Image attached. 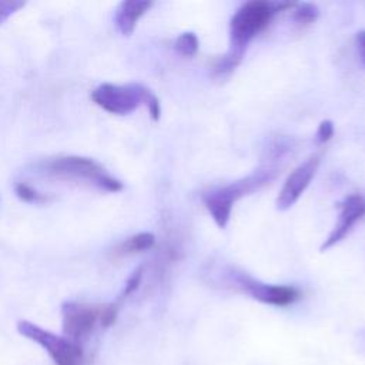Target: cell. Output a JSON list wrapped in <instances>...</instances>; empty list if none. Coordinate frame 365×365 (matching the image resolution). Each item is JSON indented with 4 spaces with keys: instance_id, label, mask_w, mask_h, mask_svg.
Instances as JSON below:
<instances>
[{
    "instance_id": "obj_13",
    "label": "cell",
    "mask_w": 365,
    "mask_h": 365,
    "mask_svg": "<svg viewBox=\"0 0 365 365\" xmlns=\"http://www.w3.org/2000/svg\"><path fill=\"white\" fill-rule=\"evenodd\" d=\"M14 192L21 201L30 202V204H41L50 200L48 195L37 191L34 187H31L27 182H17L14 187Z\"/></svg>"
},
{
    "instance_id": "obj_6",
    "label": "cell",
    "mask_w": 365,
    "mask_h": 365,
    "mask_svg": "<svg viewBox=\"0 0 365 365\" xmlns=\"http://www.w3.org/2000/svg\"><path fill=\"white\" fill-rule=\"evenodd\" d=\"M101 305L67 301L61 305V328L66 338L83 346L100 324Z\"/></svg>"
},
{
    "instance_id": "obj_10",
    "label": "cell",
    "mask_w": 365,
    "mask_h": 365,
    "mask_svg": "<svg viewBox=\"0 0 365 365\" xmlns=\"http://www.w3.org/2000/svg\"><path fill=\"white\" fill-rule=\"evenodd\" d=\"M153 6L150 0H124L114 11V24L123 36L133 34L138 20Z\"/></svg>"
},
{
    "instance_id": "obj_19",
    "label": "cell",
    "mask_w": 365,
    "mask_h": 365,
    "mask_svg": "<svg viewBox=\"0 0 365 365\" xmlns=\"http://www.w3.org/2000/svg\"><path fill=\"white\" fill-rule=\"evenodd\" d=\"M355 43H356V48L359 53V58H361L362 64L365 66V30H361L356 33Z\"/></svg>"
},
{
    "instance_id": "obj_2",
    "label": "cell",
    "mask_w": 365,
    "mask_h": 365,
    "mask_svg": "<svg viewBox=\"0 0 365 365\" xmlns=\"http://www.w3.org/2000/svg\"><path fill=\"white\" fill-rule=\"evenodd\" d=\"M37 168L48 177L83 182L106 192H120L124 188L103 164L83 155H57L40 163Z\"/></svg>"
},
{
    "instance_id": "obj_5",
    "label": "cell",
    "mask_w": 365,
    "mask_h": 365,
    "mask_svg": "<svg viewBox=\"0 0 365 365\" xmlns=\"http://www.w3.org/2000/svg\"><path fill=\"white\" fill-rule=\"evenodd\" d=\"M147 90L145 86L137 83H103L90 93V97L104 111L115 115H127L144 104Z\"/></svg>"
},
{
    "instance_id": "obj_18",
    "label": "cell",
    "mask_w": 365,
    "mask_h": 365,
    "mask_svg": "<svg viewBox=\"0 0 365 365\" xmlns=\"http://www.w3.org/2000/svg\"><path fill=\"white\" fill-rule=\"evenodd\" d=\"M334 135V123L331 120H324L319 123L317 134H315V140L318 144H324L327 141L331 140V137Z\"/></svg>"
},
{
    "instance_id": "obj_12",
    "label": "cell",
    "mask_w": 365,
    "mask_h": 365,
    "mask_svg": "<svg viewBox=\"0 0 365 365\" xmlns=\"http://www.w3.org/2000/svg\"><path fill=\"white\" fill-rule=\"evenodd\" d=\"M198 38L192 31H185L180 34L174 43V48L178 54L184 57H192L198 51Z\"/></svg>"
},
{
    "instance_id": "obj_4",
    "label": "cell",
    "mask_w": 365,
    "mask_h": 365,
    "mask_svg": "<svg viewBox=\"0 0 365 365\" xmlns=\"http://www.w3.org/2000/svg\"><path fill=\"white\" fill-rule=\"evenodd\" d=\"M17 331L47 351L56 365H83L84 362L83 346L74 344L64 335H57L26 319L17 322Z\"/></svg>"
},
{
    "instance_id": "obj_14",
    "label": "cell",
    "mask_w": 365,
    "mask_h": 365,
    "mask_svg": "<svg viewBox=\"0 0 365 365\" xmlns=\"http://www.w3.org/2000/svg\"><path fill=\"white\" fill-rule=\"evenodd\" d=\"M319 16V9L312 3H298L292 10V19L298 24H311Z\"/></svg>"
},
{
    "instance_id": "obj_11",
    "label": "cell",
    "mask_w": 365,
    "mask_h": 365,
    "mask_svg": "<svg viewBox=\"0 0 365 365\" xmlns=\"http://www.w3.org/2000/svg\"><path fill=\"white\" fill-rule=\"evenodd\" d=\"M155 244V237L151 232H138L133 237L124 240L117 248L115 254L125 255V254H135L141 251L150 250Z\"/></svg>"
},
{
    "instance_id": "obj_8",
    "label": "cell",
    "mask_w": 365,
    "mask_h": 365,
    "mask_svg": "<svg viewBox=\"0 0 365 365\" xmlns=\"http://www.w3.org/2000/svg\"><path fill=\"white\" fill-rule=\"evenodd\" d=\"M318 165L319 157L311 155L289 173L275 200V205L278 210L285 211L298 201V198L304 194V191L312 181L318 170Z\"/></svg>"
},
{
    "instance_id": "obj_9",
    "label": "cell",
    "mask_w": 365,
    "mask_h": 365,
    "mask_svg": "<svg viewBox=\"0 0 365 365\" xmlns=\"http://www.w3.org/2000/svg\"><path fill=\"white\" fill-rule=\"evenodd\" d=\"M339 210L341 211L335 227L321 245L322 252L344 240V237L356 224V221H359L365 215V195L351 194L345 197L344 201L339 204Z\"/></svg>"
},
{
    "instance_id": "obj_1",
    "label": "cell",
    "mask_w": 365,
    "mask_h": 365,
    "mask_svg": "<svg viewBox=\"0 0 365 365\" xmlns=\"http://www.w3.org/2000/svg\"><path fill=\"white\" fill-rule=\"evenodd\" d=\"M291 7V3H269L252 0L242 4L230 21V48L215 66L218 76H227L241 63L248 43L268 26L272 16Z\"/></svg>"
},
{
    "instance_id": "obj_7",
    "label": "cell",
    "mask_w": 365,
    "mask_h": 365,
    "mask_svg": "<svg viewBox=\"0 0 365 365\" xmlns=\"http://www.w3.org/2000/svg\"><path fill=\"white\" fill-rule=\"evenodd\" d=\"M234 279L238 284V287H241L247 294H250L254 299H257L262 304H269V305H275V307H287V305L295 302L301 295L295 287L264 284L244 272H235Z\"/></svg>"
},
{
    "instance_id": "obj_16",
    "label": "cell",
    "mask_w": 365,
    "mask_h": 365,
    "mask_svg": "<svg viewBox=\"0 0 365 365\" xmlns=\"http://www.w3.org/2000/svg\"><path fill=\"white\" fill-rule=\"evenodd\" d=\"M26 6V1L21 0H0V24L9 20L14 13Z\"/></svg>"
},
{
    "instance_id": "obj_15",
    "label": "cell",
    "mask_w": 365,
    "mask_h": 365,
    "mask_svg": "<svg viewBox=\"0 0 365 365\" xmlns=\"http://www.w3.org/2000/svg\"><path fill=\"white\" fill-rule=\"evenodd\" d=\"M143 274H144V265L137 267V268L131 272V275L127 278V281H125V284H124L123 292L120 294V297H118V299H117L118 304H120L124 298H127L128 295H131L134 291H137V288H138L140 284H141Z\"/></svg>"
},
{
    "instance_id": "obj_3",
    "label": "cell",
    "mask_w": 365,
    "mask_h": 365,
    "mask_svg": "<svg viewBox=\"0 0 365 365\" xmlns=\"http://www.w3.org/2000/svg\"><path fill=\"white\" fill-rule=\"evenodd\" d=\"M274 175L275 170L272 167H261L241 180L205 192L202 195V201L214 222L220 228H225L230 221L234 204L244 195L269 182Z\"/></svg>"
},
{
    "instance_id": "obj_17",
    "label": "cell",
    "mask_w": 365,
    "mask_h": 365,
    "mask_svg": "<svg viewBox=\"0 0 365 365\" xmlns=\"http://www.w3.org/2000/svg\"><path fill=\"white\" fill-rule=\"evenodd\" d=\"M144 106L147 107L150 117L153 121H157L161 115V106H160V100L157 98V96L148 88L144 97Z\"/></svg>"
}]
</instances>
